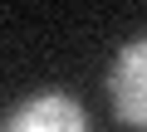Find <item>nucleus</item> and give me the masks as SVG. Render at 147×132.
Returning a JSON list of instances; mask_svg holds the SVG:
<instances>
[{"label":"nucleus","mask_w":147,"mask_h":132,"mask_svg":"<svg viewBox=\"0 0 147 132\" xmlns=\"http://www.w3.org/2000/svg\"><path fill=\"white\" fill-rule=\"evenodd\" d=\"M108 98H113V117L132 132L147 127V39L132 34L118 59H113V69H108Z\"/></svg>","instance_id":"nucleus-2"},{"label":"nucleus","mask_w":147,"mask_h":132,"mask_svg":"<svg viewBox=\"0 0 147 132\" xmlns=\"http://www.w3.org/2000/svg\"><path fill=\"white\" fill-rule=\"evenodd\" d=\"M0 132H93V127H88V113L74 93L34 88L0 117Z\"/></svg>","instance_id":"nucleus-1"}]
</instances>
